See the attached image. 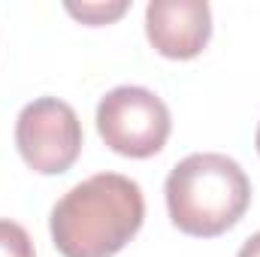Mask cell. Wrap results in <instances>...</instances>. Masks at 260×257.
<instances>
[{
  "label": "cell",
  "instance_id": "cell-1",
  "mask_svg": "<svg viewBox=\"0 0 260 257\" xmlns=\"http://www.w3.org/2000/svg\"><path fill=\"white\" fill-rule=\"evenodd\" d=\"M142 221V188L121 173H97L55 203L52 242L64 257H115Z\"/></svg>",
  "mask_w": 260,
  "mask_h": 257
},
{
  "label": "cell",
  "instance_id": "cell-2",
  "mask_svg": "<svg viewBox=\"0 0 260 257\" xmlns=\"http://www.w3.org/2000/svg\"><path fill=\"white\" fill-rule=\"evenodd\" d=\"M164 194L170 218L182 233L212 239L239 224L251 203V182L233 157L200 151L173 167Z\"/></svg>",
  "mask_w": 260,
  "mask_h": 257
},
{
  "label": "cell",
  "instance_id": "cell-3",
  "mask_svg": "<svg viewBox=\"0 0 260 257\" xmlns=\"http://www.w3.org/2000/svg\"><path fill=\"white\" fill-rule=\"evenodd\" d=\"M97 130L115 154L142 160L167 145L173 118L167 103L154 91L139 85H121L100 100Z\"/></svg>",
  "mask_w": 260,
  "mask_h": 257
},
{
  "label": "cell",
  "instance_id": "cell-4",
  "mask_svg": "<svg viewBox=\"0 0 260 257\" xmlns=\"http://www.w3.org/2000/svg\"><path fill=\"white\" fill-rule=\"evenodd\" d=\"M82 121L76 109L58 97H40L18 112L15 145L24 164L43 176L67 173L82 151Z\"/></svg>",
  "mask_w": 260,
  "mask_h": 257
},
{
  "label": "cell",
  "instance_id": "cell-5",
  "mask_svg": "<svg viewBox=\"0 0 260 257\" xmlns=\"http://www.w3.org/2000/svg\"><path fill=\"white\" fill-rule=\"evenodd\" d=\"M145 34L157 55L191 61L212 37V9L206 0H151L145 9Z\"/></svg>",
  "mask_w": 260,
  "mask_h": 257
},
{
  "label": "cell",
  "instance_id": "cell-6",
  "mask_svg": "<svg viewBox=\"0 0 260 257\" xmlns=\"http://www.w3.org/2000/svg\"><path fill=\"white\" fill-rule=\"evenodd\" d=\"M130 9L127 0H100V3H67V12L91 27L97 24H109L115 18H121L124 12Z\"/></svg>",
  "mask_w": 260,
  "mask_h": 257
},
{
  "label": "cell",
  "instance_id": "cell-7",
  "mask_svg": "<svg viewBox=\"0 0 260 257\" xmlns=\"http://www.w3.org/2000/svg\"><path fill=\"white\" fill-rule=\"evenodd\" d=\"M0 257H37L27 230L6 218H0Z\"/></svg>",
  "mask_w": 260,
  "mask_h": 257
},
{
  "label": "cell",
  "instance_id": "cell-8",
  "mask_svg": "<svg viewBox=\"0 0 260 257\" xmlns=\"http://www.w3.org/2000/svg\"><path fill=\"white\" fill-rule=\"evenodd\" d=\"M236 257H260V233L248 236V239H245V245L239 248V254H236Z\"/></svg>",
  "mask_w": 260,
  "mask_h": 257
},
{
  "label": "cell",
  "instance_id": "cell-9",
  "mask_svg": "<svg viewBox=\"0 0 260 257\" xmlns=\"http://www.w3.org/2000/svg\"><path fill=\"white\" fill-rule=\"evenodd\" d=\"M257 151H260V127H257Z\"/></svg>",
  "mask_w": 260,
  "mask_h": 257
}]
</instances>
